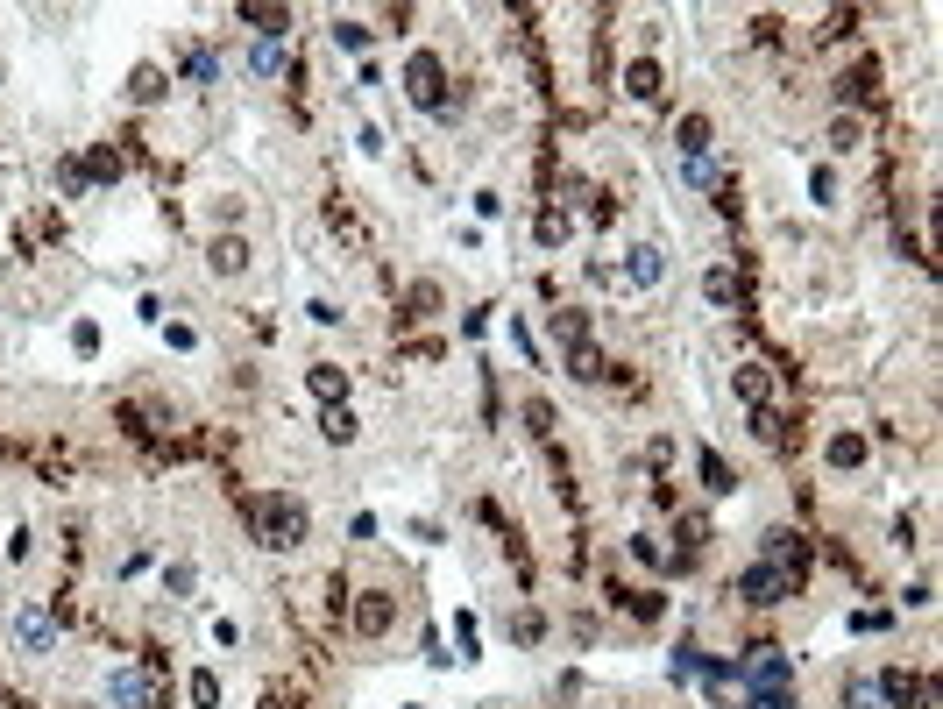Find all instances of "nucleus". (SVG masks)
Listing matches in <instances>:
<instances>
[{
	"instance_id": "7",
	"label": "nucleus",
	"mask_w": 943,
	"mask_h": 709,
	"mask_svg": "<svg viewBox=\"0 0 943 709\" xmlns=\"http://www.w3.org/2000/svg\"><path fill=\"white\" fill-rule=\"evenodd\" d=\"M624 277H632L639 291H653V284L667 277V249H660V242H639L632 256H624Z\"/></svg>"
},
{
	"instance_id": "17",
	"label": "nucleus",
	"mask_w": 943,
	"mask_h": 709,
	"mask_svg": "<svg viewBox=\"0 0 943 709\" xmlns=\"http://www.w3.org/2000/svg\"><path fill=\"white\" fill-rule=\"evenodd\" d=\"M844 702H851V709H880V681L851 674V681H844Z\"/></svg>"
},
{
	"instance_id": "16",
	"label": "nucleus",
	"mask_w": 943,
	"mask_h": 709,
	"mask_svg": "<svg viewBox=\"0 0 943 709\" xmlns=\"http://www.w3.org/2000/svg\"><path fill=\"white\" fill-rule=\"evenodd\" d=\"M681 156H710V121H702V114L681 121Z\"/></svg>"
},
{
	"instance_id": "12",
	"label": "nucleus",
	"mask_w": 943,
	"mask_h": 709,
	"mask_svg": "<svg viewBox=\"0 0 943 709\" xmlns=\"http://www.w3.org/2000/svg\"><path fill=\"white\" fill-rule=\"evenodd\" d=\"M312 398H327V405H341V398H348V369L320 362V369H312Z\"/></svg>"
},
{
	"instance_id": "4",
	"label": "nucleus",
	"mask_w": 943,
	"mask_h": 709,
	"mask_svg": "<svg viewBox=\"0 0 943 709\" xmlns=\"http://www.w3.org/2000/svg\"><path fill=\"white\" fill-rule=\"evenodd\" d=\"M738 596H745V603H780V596H795V575L780 568V561H752V568L738 575Z\"/></svg>"
},
{
	"instance_id": "13",
	"label": "nucleus",
	"mask_w": 943,
	"mask_h": 709,
	"mask_svg": "<svg viewBox=\"0 0 943 709\" xmlns=\"http://www.w3.org/2000/svg\"><path fill=\"white\" fill-rule=\"evenodd\" d=\"M695 468H702V483H710L717 497H731V490H738V483H731V468H724V454H710V447H702V454H695Z\"/></svg>"
},
{
	"instance_id": "9",
	"label": "nucleus",
	"mask_w": 943,
	"mask_h": 709,
	"mask_svg": "<svg viewBox=\"0 0 943 709\" xmlns=\"http://www.w3.org/2000/svg\"><path fill=\"white\" fill-rule=\"evenodd\" d=\"M206 263H213L220 277H242V270H249V242H242V234H220V242L206 249Z\"/></svg>"
},
{
	"instance_id": "18",
	"label": "nucleus",
	"mask_w": 943,
	"mask_h": 709,
	"mask_svg": "<svg viewBox=\"0 0 943 709\" xmlns=\"http://www.w3.org/2000/svg\"><path fill=\"white\" fill-rule=\"evenodd\" d=\"M702 298H710V305H731V298H738V277H731V270H710V277H702Z\"/></svg>"
},
{
	"instance_id": "11",
	"label": "nucleus",
	"mask_w": 943,
	"mask_h": 709,
	"mask_svg": "<svg viewBox=\"0 0 943 709\" xmlns=\"http://www.w3.org/2000/svg\"><path fill=\"white\" fill-rule=\"evenodd\" d=\"M624 93H632V100H660V64H653V57H639L632 71H624Z\"/></svg>"
},
{
	"instance_id": "3",
	"label": "nucleus",
	"mask_w": 943,
	"mask_h": 709,
	"mask_svg": "<svg viewBox=\"0 0 943 709\" xmlns=\"http://www.w3.org/2000/svg\"><path fill=\"white\" fill-rule=\"evenodd\" d=\"M405 93H412V107H426V114H447V64H440L433 50H419V57L405 64Z\"/></svg>"
},
{
	"instance_id": "24",
	"label": "nucleus",
	"mask_w": 943,
	"mask_h": 709,
	"mask_svg": "<svg viewBox=\"0 0 943 709\" xmlns=\"http://www.w3.org/2000/svg\"><path fill=\"white\" fill-rule=\"evenodd\" d=\"M334 43H341V50H369V29H362V22H334Z\"/></svg>"
},
{
	"instance_id": "23",
	"label": "nucleus",
	"mask_w": 943,
	"mask_h": 709,
	"mask_svg": "<svg viewBox=\"0 0 943 709\" xmlns=\"http://www.w3.org/2000/svg\"><path fill=\"white\" fill-rule=\"evenodd\" d=\"M681 178H688V185H710L717 164H710V156H681Z\"/></svg>"
},
{
	"instance_id": "6",
	"label": "nucleus",
	"mask_w": 943,
	"mask_h": 709,
	"mask_svg": "<svg viewBox=\"0 0 943 709\" xmlns=\"http://www.w3.org/2000/svg\"><path fill=\"white\" fill-rule=\"evenodd\" d=\"M15 646H22V653H50V646H57V617L36 610V603H22V610H15Z\"/></svg>"
},
{
	"instance_id": "25",
	"label": "nucleus",
	"mask_w": 943,
	"mask_h": 709,
	"mask_svg": "<svg viewBox=\"0 0 943 709\" xmlns=\"http://www.w3.org/2000/svg\"><path fill=\"white\" fill-rule=\"evenodd\" d=\"M738 390H745V398L759 405V398H766V376H759V369H738Z\"/></svg>"
},
{
	"instance_id": "10",
	"label": "nucleus",
	"mask_w": 943,
	"mask_h": 709,
	"mask_svg": "<svg viewBox=\"0 0 943 709\" xmlns=\"http://www.w3.org/2000/svg\"><path fill=\"white\" fill-rule=\"evenodd\" d=\"M908 702H922V681L915 674H880V709H908Z\"/></svg>"
},
{
	"instance_id": "5",
	"label": "nucleus",
	"mask_w": 943,
	"mask_h": 709,
	"mask_svg": "<svg viewBox=\"0 0 943 709\" xmlns=\"http://www.w3.org/2000/svg\"><path fill=\"white\" fill-rule=\"evenodd\" d=\"M107 702H114V709H149V702H156L149 667H114V674H107Z\"/></svg>"
},
{
	"instance_id": "1",
	"label": "nucleus",
	"mask_w": 943,
	"mask_h": 709,
	"mask_svg": "<svg viewBox=\"0 0 943 709\" xmlns=\"http://www.w3.org/2000/svg\"><path fill=\"white\" fill-rule=\"evenodd\" d=\"M305 525H312V518H305L298 497H263V504H256V539L277 546V554H291V546L305 539Z\"/></svg>"
},
{
	"instance_id": "14",
	"label": "nucleus",
	"mask_w": 943,
	"mask_h": 709,
	"mask_svg": "<svg viewBox=\"0 0 943 709\" xmlns=\"http://www.w3.org/2000/svg\"><path fill=\"white\" fill-rule=\"evenodd\" d=\"M234 15L256 22V36H277V43H284V29H291V15H284V8H234Z\"/></svg>"
},
{
	"instance_id": "21",
	"label": "nucleus",
	"mask_w": 943,
	"mask_h": 709,
	"mask_svg": "<svg viewBox=\"0 0 943 709\" xmlns=\"http://www.w3.org/2000/svg\"><path fill=\"white\" fill-rule=\"evenodd\" d=\"M192 702H199V709H220V674L199 667V674H192Z\"/></svg>"
},
{
	"instance_id": "20",
	"label": "nucleus",
	"mask_w": 943,
	"mask_h": 709,
	"mask_svg": "<svg viewBox=\"0 0 943 709\" xmlns=\"http://www.w3.org/2000/svg\"><path fill=\"white\" fill-rule=\"evenodd\" d=\"M320 433H327V440H355V412H348V405H327Z\"/></svg>"
},
{
	"instance_id": "22",
	"label": "nucleus",
	"mask_w": 943,
	"mask_h": 709,
	"mask_svg": "<svg viewBox=\"0 0 943 709\" xmlns=\"http://www.w3.org/2000/svg\"><path fill=\"white\" fill-rule=\"evenodd\" d=\"M135 100H142V107L164 100V71H135Z\"/></svg>"
},
{
	"instance_id": "2",
	"label": "nucleus",
	"mask_w": 943,
	"mask_h": 709,
	"mask_svg": "<svg viewBox=\"0 0 943 709\" xmlns=\"http://www.w3.org/2000/svg\"><path fill=\"white\" fill-rule=\"evenodd\" d=\"M738 688L745 695H788L795 688V660L780 646H752V660H738Z\"/></svg>"
},
{
	"instance_id": "8",
	"label": "nucleus",
	"mask_w": 943,
	"mask_h": 709,
	"mask_svg": "<svg viewBox=\"0 0 943 709\" xmlns=\"http://www.w3.org/2000/svg\"><path fill=\"white\" fill-rule=\"evenodd\" d=\"M355 632H362V639L390 632V596H383V589H362V603H355Z\"/></svg>"
},
{
	"instance_id": "15",
	"label": "nucleus",
	"mask_w": 943,
	"mask_h": 709,
	"mask_svg": "<svg viewBox=\"0 0 943 709\" xmlns=\"http://www.w3.org/2000/svg\"><path fill=\"white\" fill-rule=\"evenodd\" d=\"M249 71H256V78H277V71H284V43H277V36H263V43L249 50Z\"/></svg>"
},
{
	"instance_id": "19",
	"label": "nucleus",
	"mask_w": 943,
	"mask_h": 709,
	"mask_svg": "<svg viewBox=\"0 0 943 709\" xmlns=\"http://www.w3.org/2000/svg\"><path fill=\"white\" fill-rule=\"evenodd\" d=\"M830 461H837V468H858V461H866V440H858V433H837V440H830Z\"/></svg>"
}]
</instances>
